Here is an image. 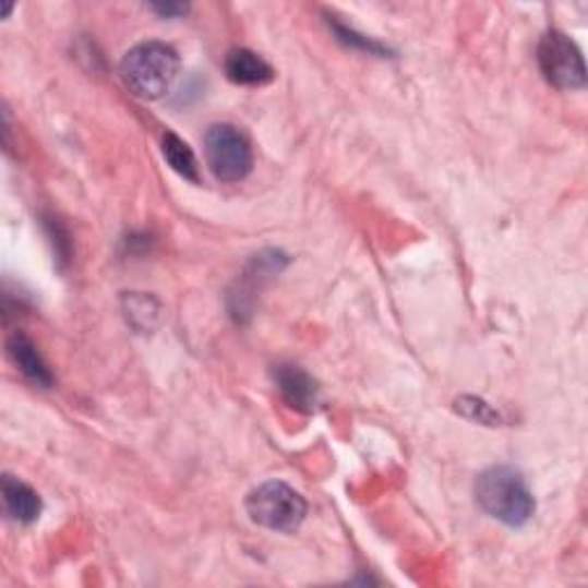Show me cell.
Wrapping results in <instances>:
<instances>
[{"instance_id":"cell-3","label":"cell","mask_w":588,"mask_h":588,"mask_svg":"<svg viewBox=\"0 0 588 588\" xmlns=\"http://www.w3.org/2000/svg\"><path fill=\"white\" fill-rule=\"evenodd\" d=\"M247 513L257 527L276 533H295L307 519L309 506L307 499L288 483L267 481L247 496Z\"/></svg>"},{"instance_id":"cell-9","label":"cell","mask_w":588,"mask_h":588,"mask_svg":"<svg viewBox=\"0 0 588 588\" xmlns=\"http://www.w3.org/2000/svg\"><path fill=\"white\" fill-rule=\"evenodd\" d=\"M3 501L8 515L19 525H33L41 513L39 494L24 481L5 473L3 476Z\"/></svg>"},{"instance_id":"cell-6","label":"cell","mask_w":588,"mask_h":588,"mask_svg":"<svg viewBox=\"0 0 588 588\" xmlns=\"http://www.w3.org/2000/svg\"><path fill=\"white\" fill-rule=\"evenodd\" d=\"M274 380L283 400H286L292 409L301 413H313L322 405V391L303 368L283 363L274 370Z\"/></svg>"},{"instance_id":"cell-8","label":"cell","mask_w":588,"mask_h":588,"mask_svg":"<svg viewBox=\"0 0 588 588\" xmlns=\"http://www.w3.org/2000/svg\"><path fill=\"white\" fill-rule=\"evenodd\" d=\"M8 355H10L12 363L21 370V375L31 380L33 384H37L41 388H49L53 384V375H51L47 361L41 359L35 343L26 334L16 332L8 338Z\"/></svg>"},{"instance_id":"cell-13","label":"cell","mask_w":588,"mask_h":588,"mask_svg":"<svg viewBox=\"0 0 588 588\" xmlns=\"http://www.w3.org/2000/svg\"><path fill=\"white\" fill-rule=\"evenodd\" d=\"M149 10L157 12L159 16H166V19H178V16H184L189 12V5H184V3H152Z\"/></svg>"},{"instance_id":"cell-12","label":"cell","mask_w":588,"mask_h":588,"mask_svg":"<svg viewBox=\"0 0 588 588\" xmlns=\"http://www.w3.org/2000/svg\"><path fill=\"white\" fill-rule=\"evenodd\" d=\"M329 24L334 26V31H336L338 39H340V41H345L347 47H361L363 51H370V53H384V51H382V47H380V45H375V41H370V39H365V37L357 35L355 31H350V28H347V26L338 24V21H329Z\"/></svg>"},{"instance_id":"cell-10","label":"cell","mask_w":588,"mask_h":588,"mask_svg":"<svg viewBox=\"0 0 588 588\" xmlns=\"http://www.w3.org/2000/svg\"><path fill=\"white\" fill-rule=\"evenodd\" d=\"M161 152H164V159L168 161V166L176 170L180 178H184L189 182L201 180V170H199V161H195L193 149L178 134H172V132L164 134Z\"/></svg>"},{"instance_id":"cell-7","label":"cell","mask_w":588,"mask_h":588,"mask_svg":"<svg viewBox=\"0 0 588 588\" xmlns=\"http://www.w3.org/2000/svg\"><path fill=\"white\" fill-rule=\"evenodd\" d=\"M224 70L228 81H232L235 85H251V88H255V85H267L276 76L272 64L251 49H232L226 56Z\"/></svg>"},{"instance_id":"cell-4","label":"cell","mask_w":588,"mask_h":588,"mask_svg":"<svg viewBox=\"0 0 588 588\" xmlns=\"http://www.w3.org/2000/svg\"><path fill=\"white\" fill-rule=\"evenodd\" d=\"M205 159L216 180L242 182L253 170V147L239 127L212 124L205 134Z\"/></svg>"},{"instance_id":"cell-5","label":"cell","mask_w":588,"mask_h":588,"mask_svg":"<svg viewBox=\"0 0 588 588\" xmlns=\"http://www.w3.org/2000/svg\"><path fill=\"white\" fill-rule=\"evenodd\" d=\"M538 68L559 91H581L586 85L584 56L575 41L561 31L542 35L538 45Z\"/></svg>"},{"instance_id":"cell-11","label":"cell","mask_w":588,"mask_h":588,"mask_svg":"<svg viewBox=\"0 0 588 588\" xmlns=\"http://www.w3.org/2000/svg\"><path fill=\"white\" fill-rule=\"evenodd\" d=\"M455 409L460 411L465 419H469L473 423H483V425H499L501 423L499 413L485 400H481V398H473V396L457 398Z\"/></svg>"},{"instance_id":"cell-1","label":"cell","mask_w":588,"mask_h":588,"mask_svg":"<svg viewBox=\"0 0 588 588\" xmlns=\"http://www.w3.org/2000/svg\"><path fill=\"white\" fill-rule=\"evenodd\" d=\"M476 504L506 527H525L536 513V499L517 469L499 465L476 478Z\"/></svg>"},{"instance_id":"cell-2","label":"cell","mask_w":588,"mask_h":588,"mask_svg":"<svg viewBox=\"0 0 588 588\" xmlns=\"http://www.w3.org/2000/svg\"><path fill=\"white\" fill-rule=\"evenodd\" d=\"M180 74V56L166 41H141L120 60V79L141 99L164 97Z\"/></svg>"}]
</instances>
